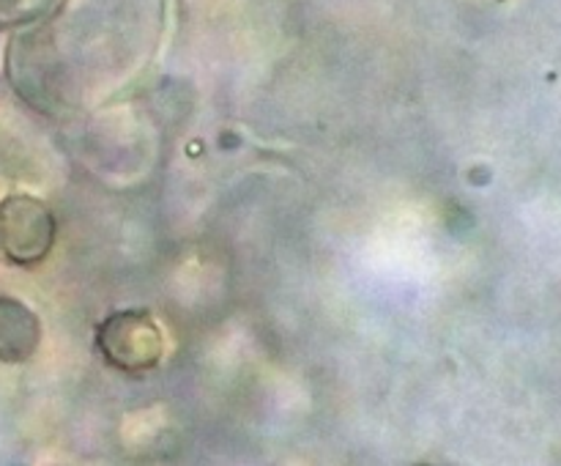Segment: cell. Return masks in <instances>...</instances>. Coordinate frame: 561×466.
I'll return each mask as SVG.
<instances>
[{
  "label": "cell",
  "instance_id": "cell-1",
  "mask_svg": "<svg viewBox=\"0 0 561 466\" xmlns=\"http://www.w3.org/2000/svg\"><path fill=\"white\" fill-rule=\"evenodd\" d=\"M96 345L118 371H151L164 354V338L146 310H121L99 323Z\"/></svg>",
  "mask_w": 561,
  "mask_h": 466
},
{
  "label": "cell",
  "instance_id": "cell-2",
  "mask_svg": "<svg viewBox=\"0 0 561 466\" xmlns=\"http://www.w3.org/2000/svg\"><path fill=\"white\" fill-rule=\"evenodd\" d=\"M55 245V217L44 201L33 195L3 197L0 203V247L14 263H38Z\"/></svg>",
  "mask_w": 561,
  "mask_h": 466
},
{
  "label": "cell",
  "instance_id": "cell-3",
  "mask_svg": "<svg viewBox=\"0 0 561 466\" xmlns=\"http://www.w3.org/2000/svg\"><path fill=\"white\" fill-rule=\"evenodd\" d=\"M42 343V323L27 305L0 294V362L20 365L36 354Z\"/></svg>",
  "mask_w": 561,
  "mask_h": 466
}]
</instances>
